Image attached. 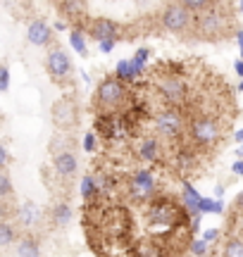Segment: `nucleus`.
Returning <instances> with one entry per match:
<instances>
[{"label":"nucleus","mask_w":243,"mask_h":257,"mask_svg":"<svg viewBox=\"0 0 243 257\" xmlns=\"http://www.w3.org/2000/svg\"><path fill=\"white\" fill-rule=\"evenodd\" d=\"M12 240H15V229L10 226L8 221H3V224H0V245L8 248Z\"/></svg>","instance_id":"23"},{"label":"nucleus","mask_w":243,"mask_h":257,"mask_svg":"<svg viewBox=\"0 0 243 257\" xmlns=\"http://www.w3.org/2000/svg\"><path fill=\"white\" fill-rule=\"evenodd\" d=\"M46 72L50 74V79L55 81H62L65 76H69L72 72V60L62 48H50L46 55Z\"/></svg>","instance_id":"7"},{"label":"nucleus","mask_w":243,"mask_h":257,"mask_svg":"<svg viewBox=\"0 0 243 257\" xmlns=\"http://www.w3.org/2000/svg\"><path fill=\"white\" fill-rule=\"evenodd\" d=\"M69 41H72V48L84 57L86 55V43H84V34H81V29H74V31L69 34Z\"/></svg>","instance_id":"21"},{"label":"nucleus","mask_w":243,"mask_h":257,"mask_svg":"<svg viewBox=\"0 0 243 257\" xmlns=\"http://www.w3.org/2000/svg\"><path fill=\"white\" fill-rule=\"evenodd\" d=\"M241 91H243V83H241Z\"/></svg>","instance_id":"38"},{"label":"nucleus","mask_w":243,"mask_h":257,"mask_svg":"<svg viewBox=\"0 0 243 257\" xmlns=\"http://www.w3.org/2000/svg\"><path fill=\"white\" fill-rule=\"evenodd\" d=\"M158 91L162 93V98H165L169 105H181L188 95L186 81H184L181 76H174V74L160 76L158 79Z\"/></svg>","instance_id":"6"},{"label":"nucleus","mask_w":243,"mask_h":257,"mask_svg":"<svg viewBox=\"0 0 243 257\" xmlns=\"http://www.w3.org/2000/svg\"><path fill=\"white\" fill-rule=\"evenodd\" d=\"M136 257H162V250L158 245H153V243H143L136 250Z\"/></svg>","instance_id":"24"},{"label":"nucleus","mask_w":243,"mask_h":257,"mask_svg":"<svg viewBox=\"0 0 243 257\" xmlns=\"http://www.w3.org/2000/svg\"><path fill=\"white\" fill-rule=\"evenodd\" d=\"M181 5H186L191 12H203V10H207L210 5H215V0H179Z\"/></svg>","instance_id":"22"},{"label":"nucleus","mask_w":243,"mask_h":257,"mask_svg":"<svg viewBox=\"0 0 243 257\" xmlns=\"http://www.w3.org/2000/svg\"><path fill=\"white\" fill-rule=\"evenodd\" d=\"M127 100V88L117 74L112 76H105L103 81L98 83V91H95V105L100 112H114L119 110Z\"/></svg>","instance_id":"2"},{"label":"nucleus","mask_w":243,"mask_h":257,"mask_svg":"<svg viewBox=\"0 0 243 257\" xmlns=\"http://www.w3.org/2000/svg\"><path fill=\"white\" fill-rule=\"evenodd\" d=\"M86 150H93V134L86 136Z\"/></svg>","instance_id":"29"},{"label":"nucleus","mask_w":243,"mask_h":257,"mask_svg":"<svg viewBox=\"0 0 243 257\" xmlns=\"http://www.w3.org/2000/svg\"><path fill=\"white\" fill-rule=\"evenodd\" d=\"M241 12H243V0H241Z\"/></svg>","instance_id":"37"},{"label":"nucleus","mask_w":243,"mask_h":257,"mask_svg":"<svg viewBox=\"0 0 243 257\" xmlns=\"http://www.w3.org/2000/svg\"><path fill=\"white\" fill-rule=\"evenodd\" d=\"M148 214H150V221H153V224H165V226H169V224L181 221V214H184V212L179 210L174 202L158 200V202H153V207H150Z\"/></svg>","instance_id":"9"},{"label":"nucleus","mask_w":243,"mask_h":257,"mask_svg":"<svg viewBox=\"0 0 243 257\" xmlns=\"http://www.w3.org/2000/svg\"><path fill=\"white\" fill-rule=\"evenodd\" d=\"M234 210L238 212V214H243V193L236 198V202H234Z\"/></svg>","instance_id":"27"},{"label":"nucleus","mask_w":243,"mask_h":257,"mask_svg":"<svg viewBox=\"0 0 243 257\" xmlns=\"http://www.w3.org/2000/svg\"><path fill=\"white\" fill-rule=\"evenodd\" d=\"M217 236V231H207V236H205V240H212Z\"/></svg>","instance_id":"30"},{"label":"nucleus","mask_w":243,"mask_h":257,"mask_svg":"<svg viewBox=\"0 0 243 257\" xmlns=\"http://www.w3.org/2000/svg\"><path fill=\"white\" fill-rule=\"evenodd\" d=\"M88 34H91L98 43H105V41L117 43V41L122 38V29H119L117 22H112V19L98 17V19H91V24H88Z\"/></svg>","instance_id":"8"},{"label":"nucleus","mask_w":243,"mask_h":257,"mask_svg":"<svg viewBox=\"0 0 243 257\" xmlns=\"http://www.w3.org/2000/svg\"><path fill=\"white\" fill-rule=\"evenodd\" d=\"M38 217H41V210H38L34 202H27V205L19 207V219L24 221V224H36Z\"/></svg>","instance_id":"18"},{"label":"nucleus","mask_w":243,"mask_h":257,"mask_svg":"<svg viewBox=\"0 0 243 257\" xmlns=\"http://www.w3.org/2000/svg\"><path fill=\"white\" fill-rule=\"evenodd\" d=\"M231 29V19L226 15V5L215 3L207 10L196 15V34L205 41H219L224 38Z\"/></svg>","instance_id":"1"},{"label":"nucleus","mask_w":243,"mask_h":257,"mask_svg":"<svg viewBox=\"0 0 243 257\" xmlns=\"http://www.w3.org/2000/svg\"><path fill=\"white\" fill-rule=\"evenodd\" d=\"M238 41H241V48H243V31H241V34H238Z\"/></svg>","instance_id":"36"},{"label":"nucleus","mask_w":243,"mask_h":257,"mask_svg":"<svg viewBox=\"0 0 243 257\" xmlns=\"http://www.w3.org/2000/svg\"><path fill=\"white\" fill-rule=\"evenodd\" d=\"M160 24L165 31L174 34V36H184L191 29H196V12H191L186 5L181 3H172L162 10L160 15Z\"/></svg>","instance_id":"3"},{"label":"nucleus","mask_w":243,"mask_h":257,"mask_svg":"<svg viewBox=\"0 0 243 257\" xmlns=\"http://www.w3.org/2000/svg\"><path fill=\"white\" fill-rule=\"evenodd\" d=\"M238 229H241V233H243V214H241V219H238Z\"/></svg>","instance_id":"34"},{"label":"nucleus","mask_w":243,"mask_h":257,"mask_svg":"<svg viewBox=\"0 0 243 257\" xmlns=\"http://www.w3.org/2000/svg\"><path fill=\"white\" fill-rule=\"evenodd\" d=\"M188 134H191V141L200 148H212L217 146V141L222 136V128H219V121L210 114H198L193 117V121L188 124Z\"/></svg>","instance_id":"4"},{"label":"nucleus","mask_w":243,"mask_h":257,"mask_svg":"<svg viewBox=\"0 0 243 257\" xmlns=\"http://www.w3.org/2000/svg\"><path fill=\"white\" fill-rule=\"evenodd\" d=\"M155 191V179L150 172H136L131 176V198H150Z\"/></svg>","instance_id":"11"},{"label":"nucleus","mask_w":243,"mask_h":257,"mask_svg":"<svg viewBox=\"0 0 243 257\" xmlns=\"http://www.w3.org/2000/svg\"><path fill=\"white\" fill-rule=\"evenodd\" d=\"M234 169H236V172H238V174H243V162H238V165H236Z\"/></svg>","instance_id":"31"},{"label":"nucleus","mask_w":243,"mask_h":257,"mask_svg":"<svg viewBox=\"0 0 243 257\" xmlns=\"http://www.w3.org/2000/svg\"><path fill=\"white\" fill-rule=\"evenodd\" d=\"M112 48H114V43H110V41H105V43H100V50H103V53H110Z\"/></svg>","instance_id":"28"},{"label":"nucleus","mask_w":243,"mask_h":257,"mask_svg":"<svg viewBox=\"0 0 243 257\" xmlns=\"http://www.w3.org/2000/svg\"><path fill=\"white\" fill-rule=\"evenodd\" d=\"M236 141H241V143H243V131H238V134H236Z\"/></svg>","instance_id":"33"},{"label":"nucleus","mask_w":243,"mask_h":257,"mask_svg":"<svg viewBox=\"0 0 243 257\" xmlns=\"http://www.w3.org/2000/svg\"><path fill=\"white\" fill-rule=\"evenodd\" d=\"M76 119H79V110H76V105L69 98H62V100H57L53 105V121H55L57 128L74 126Z\"/></svg>","instance_id":"10"},{"label":"nucleus","mask_w":243,"mask_h":257,"mask_svg":"<svg viewBox=\"0 0 243 257\" xmlns=\"http://www.w3.org/2000/svg\"><path fill=\"white\" fill-rule=\"evenodd\" d=\"M222 257H243V238L241 236H231L224 240Z\"/></svg>","instance_id":"15"},{"label":"nucleus","mask_w":243,"mask_h":257,"mask_svg":"<svg viewBox=\"0 0 243 257\" xmlns=\"http://www.w3.org/2000/svg\"><path fill=\"white\" fill-rule=\"evenodd\" d=\"M60 10L65 12L67 17L79 19V17H84V12H86V0H60Z\"/></svg>","instance_id":"14"},{"label":"nucleus","mask_w":243,"mask_h":257,"mask_svg":"<svg viewBox=\"0 0 243 257\" xmlns=\"http://www.w3.org/2000/svg\"><path fill=\"white\" fill-rule=\"evenodd\" d=\"M27 38L31 46H48L53 41V29L48 27L43 19H34L27 27Z\"/></svg>","instance_id":"12"},{"label":"nucleus","mask_w":243,"mask_h":257,"mask_svg":"<svg viewBox=\"0 0 243 257\" xmlns=\"http://www.w3.org/2000/svg\"><path fill=\"white\" fill-rule=\"evenodd\" d=\"M53 221H55L57 226H67L72 221V207L67 202H57L55 207H53Z\"/></svg>","instance_id":"16"},{"label":"nucleus","mask_w":243,"mask_h":257,"mask_svg":"<svg viewBox=\"0 0 243 257\" xmlns=\"http://www.w3.org/2000/svg\"><path fill=\"white\" fill-rule=\"evenodd\" d=\"M155 126L165 138H177L186 126V119L177 110V105H169V107H165V110H160L155 114Z\"/></svg>","instance_id":"5"},{"label":"nucleus","mask_w":243,"mask_h":257,"mask_svg":"<svg viewBox=\"0 0 243 257\" xmlns=\"http://www.w3.org/2000/svg\"><path fill=\"white\" fill-rule=\"evenodd\" d=\"M117 76H119L122 81H134V76H139L136 74V69H134V64H131V60H122L119 64H117Z\"/></svg>","instance_id":"20"},{"label":"nucleus","mask_w":243,"mask_h":257,"mask_svg":"<svg viewBox=\"0 0 243 257\" xmlns=\"http://www.w3.org/2000/svg\"><path fill=\"white\" fill-rule=\"evenodd\" d=\"M215 3H222V5H229L231 0H215Z\"/></svg>","instance_id":"35"},{"label":"nucleus","mask_w":243,"mask_h":257,"mask_svg":"<svg viewBox=\"0 0 243 257\" xmlns=\"http://www.w3.org/2000/svg\"><path fill=\"white\" fill-rule=\"evenodd\" d=\"M158 153H160V146H158V141L155 138H146L143 143H141V148H139V155L143 157V160H155L158 157Z\"/></svg>","instance_id":"19"},{"label":"nucleus","mask_w":243,"mask_h":257,"mask_svg":"<svg viewBox=\"0 0 243 257\" xmlns=\"http://www.w3.org/2000/svg\"><path fill=\"white\" fill-rule=\"evenodd\" d=\"M236 72L243 74V62H236Z\"/></svg>","instance_id":"32"},{"label":"nucleus","mask_w":243,"mask_h":257,"mask_svg":"<svg viewBox=\"0 0 243 257\" xmlns=\"http://www.w3.org/2000/svg\"><path fill=\"white\" fill-rule=\"evenodd\" d=\"M41 250H38V243L34 238H22L17 243V257H38Z\"/></svg>","instance_id":"17"},{"label":"nucleus","mask_w":243,"mask_h":257,"mask_svg":"<svg viewBox=\"0 0 243 257\" xmlns=\"http://www.w3.org/2000/svg\"><path fill=\"white\" fill-rule=\"evenodd\" d=\"M53 167H55V172L60 176H65V179H72L76 174V169H79V160H76L74 153H69V150H62V153H57L53 157Z\"/></svg>","instance_id":"13"},{"label":"nucleus","mask_w":243,"mask_h":257,"mask_svg":"<svg viewBox=\"0 0 243 257\" xmlns=\"http://www.w3.org/2000/svg\"><path fill=\"white\" fill-rule=\"evenodd\" d=\"M10 193H12V184H10V176L3 172V176H0V195L10 198Z\"/></svg>","instance_id":"25"},{"label":"nucleus","mask_w":243,"mask_h":257,"mask_svg":"<svg viewBox=\"0 0 243 257\" xmlns=\"http://www.w3.org/2000/svg\"><path fill=\"white\" fill-rule=\"evenodd\" d=\"M8 86H10V72H8V67H3L0 69V88L8 91Z\"/></svg>","instance_id":"26"}]
</instances>
